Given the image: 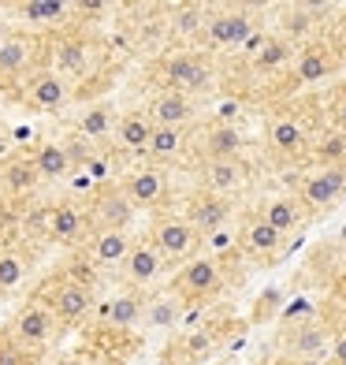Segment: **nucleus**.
Here are the masks:
<instances>
[{"instance_id":"29","label":"nucleus","mask_w":346,"mask_h":365,"mask_svg":"<svg viewBox=\"0 0 346 365\" xmlns=\"http://www.w3.org/2000/svg\"><path fill=\"white\" fill-rule=\"evenodd\" d=\"M145 317V306L138 302L135 294H120L115 302L108 306V321L112 324H120V328H130V324H138Z\"/></svg>"},{"instance_id":"17","label":"nucleus","mask_w":346,"mask_h":365,"mask_svg":"<svg viewBox=\"0 0 346 365\" xmlns=\"http://www.w3.org/2000/svg\"><path fill=\"white\" fill-rule=\"evenodd\" d=\"M127 272L135 284H153L160 272V250H153V246H135L127 257Z\"/></svg>"},{"instance_id":"32","label":"nucleus","mask_w":346,"mask_h":365,"mask_svg":"<svg viewBox=\"0 0 346 365\" xmlns=\"http://www.w3.org/2000/svg\"><path fill=\"white\" fill-rule=\"evenodd\" d=\"M23 284V261L15 254H0V291H11Z\"/></svg>"},{"instance_id":"28","label":"nucleus","mask_w":346,"mask_h":365,"mask_svg":"<svg viewBox=\"0 0 346 365\" xmlns=\"http://www.w3.org/2000/svg\"><path fill=\"white\" fill-rule=\"evenodd\" d=\"M48 231H53V239L60 242H71L78 231H82V212L71 209V205H60L53 209V224H48Z\"/></svg>"},{"instance_id":"39","label":"nucleus","mask_w":346,"mask_h":365,"mask_svg":"<svg viewBox=\"0 0 346 365\" xmlns=\"http://www.w3.org/2000/svg\"><path fill=\"white\" fill-rule=\"evenodd\" d=\"M339 123L346 127V101H342V108H339Z\"/></svg>"},{"instance_id":"42","label":"nucleus","mask_w":346,"mask_h":365,"mask_svg":"<svg viewBox=\"0 0 346 365\" xmlns=\"http://www.w3.org/2000/svg\"><path fill=\"white\" fill-rule=\"evenodd\" d=\"M157 365H175V361H172V358H164V361H157Z\"/></svg>"},{"instance_id":"9","label":"nucleus","mask_w":346,"mask_h":365,"mask_svg":"<svg viewBox=\"0 0 346 365\" xmlns=\"http://www.w3.org/2000/svg\"><path fill=\"white\" fill-rule=\"evenodd\" d=\"M190 115H194V105H190L187 93L168 90V93H160L157 101H153L157 127H183V123H190Z\"/></svg>"},{"instance_id":"38","label":"nucleus","mask_w":346,"mask_h":365,"mask_svg":"<svg viewBox=\"0 0 346 365\" xmlns=\"http://www.w3.org/2000/svg\"><path fill=\"white\" fill-rule=\"evenodd\" d=\"M332 361L335 365H346V331H339V336L332 339Z\"/></svg>"},{"instance_id":"22","label":"nucleus","mask_w":346,"mask_h":365,"mask_svg":"<svg viewBox=\"0 0 346 365\" xmlns=\"http://www.w3.org/2000/svg\"><path fill=\"white\" fill-rule=\"evenodd\" d=\"M179 317H183L179 294H160V298H153V302L145 306V321H150V328H172V324H179Z\"/></svg>"},{"instance_id":"5","label":"nucleus","mask_w":346,"mask_h":365,"mask_svg":"<svg viewBox=\"0 0 346 365\" xmlns=\"http://www.w3.org/2000/svg\"><path fill=\"white\" fill-rule=\"evenodd\" d=\"M194 242H197V227L190 220H160L157 224V250L160 254H168V257H187L194 250Z\"/></svg>"},{"instance_id":"19","label":"nucleus","mask_w":346,"mask_h":365,"mask_svg":"<svg viewBox=\"0 0 346 365\" xmlns=\"http://www.w3.org/2000/svg\"><path fill=\"white\" fill-rule=\"evenodd\" d=\"M48 328H53V321H48V313L41 306H26L19 313V321H15V331H19L23 343H41L48 339Z\"/></svg>"},{"instance_id":"3","label":"nucleus","mask_w":346,"mask_h":365,"mask_svg":"<svg viewBox=\"0 0 346 365\" xmlns=\"http://www.w3.org/2000/svg\"><path fill=\"white\" fill-rule=\"evenodd\" d=\"M175 287L190 298H209L224 287V272L212 257H194V261H187V269L175 276Z\"/></svg>"},{"instance_id":"8","label":"nucleus","mask_w":346,"mask_h":365,"mask_svg":"<svg viewBox=\"0 0 346 365\" xmlns=\"http://www.w3.org/2000/svg\"><path fill=\"white\" fill-rule=\"evenodd\" d=\"M97 220H101V231H123L130 220H135V202L120 190L101 194L97 197Z\"/></svg>"},{"instance_id":"24","label":"nucleus","mask_w":346,"mask_h":365,"mask_svg":"<svg viewBox=\"0 0 346 365\" xmlns=\"http://www.w3.org/2000/svg\"><path fill=\"white\" fill-rule=\"evenodd\" d=\"M26 60H30V41H26V38L11 34L4 45H0V75L23 71V68H26Z\"/></svg>"},{"instance_id":"6","label":"nucleus","mask_w":346,"mask_h":365,"mask_svg":"<svg viewBox=\"0 0 346 365\" xmlns=\"http://www.w3.org/2000/svg\"><path fill=\"white\" fill-rule=\"evenodd\" d=\"M187 220L197 231H205V235H220V231L227 227V220H231V205H227V197H220V194H201L194 202Z\"/></svg>"},{"instance_id":"34","label":"nucleus","mask_w":346,"mask_h":365,"mask_svg":"<svg viewBox=\"0 0 346 365\" xmlns=\"http://www.w3.org/2000/svg\"><path fill=\"white\" fill-rule=\"evenodd\" d=\"M38 168H34V160H23V164H11L8 168V187L11 190H26L30 182H34Z\"/></svg>"},{"instance_id":"35","label":"nucleus","mask_w":346,"mask_h":365,"mask_svg":"<svg viewBox=\"0 0 346 365\" xmlns=\"http://www.w3.org/2000/svg\"><path fill=\"white\" fill-rule=\"evenodd\" d=\"M105 130H108V112H105V108H90L86 115H82V135L101 138Z\"/></svg>"},{"instance_id":"7","label":"nucleus","mask_w":346,"mask_h":365,"mask_svg":"<svg viewBox=\"0 0 346 365\" xmlns=\"http://www.w3.org/2000/svg\"><path fill=\"white\" fill-rule=\"evenodd\" d=\"M335 336L327 331L320 321H305V324H298L287 336V354H294V358H313V354H320L327 343H332Z\"/></svg>"},{"instance_id":"16","label":"nucleus","mask_w":346,"mask_h":365,"mask_svg":"<svg viewBox=\"0 0 346 365\" xmlns=\"http://www.w3.org/2000/svg\"><path fill=\"white\" fill-rule=\"evenodd\" d=\"M283 239L287 235H279V231L265 217L250 220V227H246V246L257 250V254H279V250H283Z\"/></svg>"},{"instance_id":"12","label":"nucleus","mask_w":346,"mask_h":365,"mask_svg":"<svg viewBox=\"0 0 346 365\" xmlns=\"http://www.w3.org/2000/svg\"><path fill=\"white\" fill-rule=\"evenodd\" d=\"M238 149H242V130L235 123H220L205 135L209 160H238Z\"/></svg>"},{"instance_id":"2","label":"nucleus","mask_w":346,"mask_h":365,"mask_svg":"<svg viewBox=\"0 0 346 365\" xmlns=\"http://www.w3.org/2000/svg\"><path fill=\"white\" fill-rule=\"evenodd\" d=\"M342 194H346V164H332V168H320V172H313V175L302 182V202L313 205V209L335 205Z\"/></svg>"},{"instance_id":"18","label":"nucleus","mask_w":346,"mask_h":365,"mask_svg":"<svg viewBox=\"0 0 346 365\" xmlns=\"http://www.w3.org/2000/svg\"><path fill=\"white\" fill-rule=\"evenodd\" d=\"M153 123L145 120V115H127V120H120V127H115V138H120L127 149H150V142H153Z\"/></svg>"},{"instance_id":"26","label":"nucleus","mask_w":346,"mask_h":365,"mask_svg":"<svg viewBox=\"0 0 346 365\" xmlns=\"http://www.w3.org/2000/svg\"><path fill=\"white\" fill-rule=\"evenodd\" d=\"M34 168L38 175H48V179H60L63 172H68V149H60V145H41L38 153H34Z\"/></svg>"},{"instance_id":"40","label":"nucleus","mask_w":346,"mask_h":365,"mask_svg":"<svg viewBox=\"0 0 346 365\" xmlns=\"http://www.w3.org/2000/svg\"><path fill=\"white\" fill-rule=\"evenodd\" d=\"M56 365H82V361H75V358H63V361H56Z\"/></svg>"},{"instance_id":"30","label":"nucleus","mask_w":346,"mask_h":365,"mask_svg":"<svg viewBox=\"0 0 346 365\" xmlns=\"http://www.w3.org/2000/svg\"><path fill=\"white\" fill-rule=\"evenodd\" d=\"M23 15L30 23H48V19H63V15H68V4H63V0H26Z\"/></svg>"},{"instance_id":"31","label":"nucleus","mask_w":346,"mask_h":365,"mask_svg":"<svg viewBox=\"0 0 346 365\" xmlns=\"http://www.w3.org/2000/svg\"><path fill=\"white\" fill-rule=\"evenodd\" d=\"M183 149V127H157L153 130V142H150V153L157 157H172Z\"/></svg>"},{"instance_id":"10","label":"nucleus","mask_w":346,"mask_h":365,"mask_svg":"<svg viewBox=\"0 0 346 365\" xmlns=\"http://www.w3.org/2000/svg\"><path fill=\"white\" fill-rule=\"evenodd\" d=\"M201 179H205L209 194H220V197H224L227 190H238V187H242L246 172H242L238 160H209L205 172H201Z\"/></svg>"},{"instance_id":"27","label":"nucleus","mask_w":346,"mask_h":365,"mask_svg":"<svg viewBox=\"0 0 346 365\" xmlns=\"http://www.w3.org/2000/svg\"><path fill=\"white\" fill-rule=\"evenodd\" d=\"M172 26H175V34H183V38L197 34V30L209 26V8H201V4H183V8L172 15Z\"/></svg>"},{"instance_id":"4","label":"nucleus","mask_w":346,"mask_h":365,"mask_svg":"<svg viewBox=\"0 0 346 365\" xmlns=\"http://www.w3.org/2000/svg\"><path fill=\"white\" fill-rule=\"evenodd\" d=\"M209 63L201 60V56H175L172 63H168V86L175 90V93H194V90H205L209 86Z\"/></svg>"},{"instance_id":"13","label":"nucleus","mask_w":346,"mask_h":365,"mask_svg":"<svg viewBox=\"0 0 346 365\" xmlns=\"http://www.w3.org/2000/svg\"><path fill=\"white\" fill-rule=\"evenodd\" d=\"M30 101H34L38 108H45V112H53V108H60L63 101H68V86H63V78L56 71H45V75L34 78V86H30Z\"/></svg>"},{"instance_id":"1","label":"nucleus","mask_w":346,"mask_h":365,"mask_svg":"<svg viewBox=\"0 0 346 365\" xmlns=\"http://www.w3.org/2000/svg\"><path fill=\"white\" fill-rule=\"evenodd\" d=\"M209 45L216 48H235V45H250L253 41V15L250 11H216L209 15Z\"/></svg>"},{"instance_id":"43","label":"nucleus","mask_w":346,"mask_h":365,"mask_svg":"<svg viewBox=\"0 0 346 365\" xmlns=\"http://www.w3.org/2000/svg\"><path fill=\"white\" fill-rule=\"evenodd\" d=\"M342 264H346V254H342Z\"/></svg>"},{"instance_id":"36","label":"nucleus","mask_w":346,"mask_h":365,"mask_svg":"<svg viewBox=\"0 0 346 365\" xmlns=\"http://www.w3.org/2000/svg\"><path fill=\"white\" fill-rule=\"evenodd\" d=\"M60 68H68V71L82 68V48H78L75 41H68V45H60Z\"/></svg>"},{"instance_id":"20","label":"nucleus","mask_w":346,"mask_h":365,"mask_svg":"<svg viewBox=\"0 0 346 365\" xmlns=\"http://www.w3.org/2000/svg\"><path fill=\"white\" fill-rule=\"evenodd\" d=\"M268 142L279 149V153H298L305 145V127L298 120H276L268 127Z\"/></svg>"},{"instance_id":"37","label":"nucleus","mask_w":346,"mask_h":365,"mask_svg":"<svg viewBox=\"0 0 346 365\" xmlns=\"http://www.w3.org/2000/svg\"><path fill=\"white\" fill-rule=\"evenodd\" d=\"M279 306V291H265L261 294V302H257V309H253V321H265V317H272V309Z\"/></svg>"},{"instance_id":"33","label":"nucleus","mask_w":346,"mask_h":365,"mask_svg":"<svg viewBox=\"0 0 346 365\" xmlns=\"http://www.w3.org/2000/svg\"><path fill=\"white\" fill-rule=\"evenodd\" d=\"M320 157L327 160V168L332 164H346V135H327L320 142Z\"/></svg>"},{"instance_id":"14","label":"nucleus","mask_w":346,"mask_h":365,"mask_svg":"<svg viewBox=\"0 0 346 365\" xmlns=\"http://www.w3.org/2000/svg\"><path fill=\"white\" fill-rule=\"evenodd\" d=\"M123 194H127L135 205H157V202H160V194H164V179H160V172L145 168V172H138V175H130V179H127Z\"/></svg>"},{"instance_id":"15","label":"nucleus","mask_w":346,"mask_h":365,"mask_svg":"<svg viewBox=\"0 0 346 365\" xmlns=\"http://www.w3.org/2000/svg\"><path fill=\"white\" fill-rule=\"evenodd\" d=\"M130 250H135V246L127 242L123 231H101V235L93 239V261L97 264H120V261L130 257Z\"/></svg>"},{"instance_id":"23","label":"nucleus","mask_w":346,"mask_h":365,"mask_svg":"<svg viewBox=\"0 0 346 365\" xmlns=\"http://www.w3.org/2000/svg\"><path fill=\"white\" fill-rule=\"evenodd\" d=\"M86 309H90L86 287H78V284L60 287V294H56V313H60V321H78Z\"/></svg>"},{"instance_id":"25","label":"nucleus","mask_w":346,"mask_h":365,"mask_svg":"<svg viewBox=\"0 0 346 365\" xmlns=\"http://www.w3.org/2000/svg\"><path fill=\"white\" fill-rule=\"evenodd\" d=\"M290 60V41L287 38H272L261 45V53H253V68L257 71H276Z\"/></svg>"},{"instance_id":"11","label":"nucleus","mask_w":346,"mask_h":365,"mask_svg":"<svg viewBox=\"0 0 346 365\" xmlns=\"http://www.w3.org/2000/svg\"><path fill=\"white\" fill-rule=\"evenodd\" d=\"M294 75H298L302 86H313V82H324L332 75V56L320 45H305L298 53V63H294Z\"/></svg>"},{"instance_id":"41","label":"nucleus","mask_w":346,"mask_h":365,"mask_svg":"<svg viewBox=\"0 0 346 365\" xmlns=\"http://www.w3.org/2000/svg\"><path fill=\"white\" fill-rule=\"evenodd\" d=\"M339 242H346V224L339 227Z\"/></svg>"},{"instance_id":"21","label":"nucleus","mask_w":346,"mask_h":365,"mask_svg":"<svg viewBox=\"0 0 346 365\" xmlns=\"http://www.w3.org/2000/svg\"><path fill=\"white\" fill-rule=\"evenodd\" d=\"M261 217H265L279 235H290L294 227H298V202H290V197H272V202L265 205V212H261Z\"/></svg>"}]
</instances>
